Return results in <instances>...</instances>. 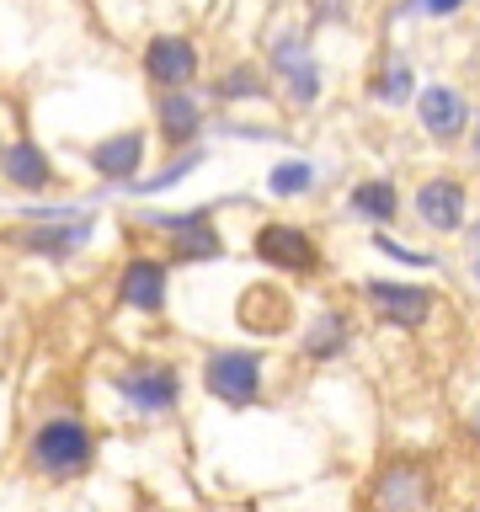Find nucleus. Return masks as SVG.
I'll return each instance as SVG.
<instances>
[{"label":"nucleus","instance_id":"1","mask_svg":"<svg viewBox=\"0 0 480 512\" xmlns=\"http://www.w3.org/2000/svg\"><path fill=\"white\" fill-rule=\"evenodd\" d=\"M96 464V432L86 416L75 411H54L43 422H32L27 432V470L43 480H80Z\"/></svg>","mask_w":480,"mask_h":512},{"label":"nucleus","instance_id":"2","mask_svg":"<svg viewBox=\"0 0 480 512\" xmlns=\"http://www.w3.org/2000/svg\"><path fill=\"white\" fill-rule=\"evenodd\" d=\"M134 224H144L166 246L171 267H198V262H219L224 256L219 214L208 203H198V208H139Z\"/></svg>","mask_w":480,"mask_h":512},{"label":"nucleus","instance_id":"3","mask_svg":"<svg viewBox=\"0 0 480 512\" xmlns=\"http://www.w3.org/2000/svg\"><path fill=\"white\" fill-rule=\"evenodd\" d=\"M91 208L80 203H38L22 224H11L6 240L27 256H48V262H70L80 246H91Z\"/></svg>","mask_w":480,"mask_h":512},{"label":"nucleus","instance_id":"4","mask_svg":"<svg viewBox=\"0 0 480 512\" xmlns=\"http://www.w3.org/2000/svg\"><path fill=\"white\" fill-rule=\"evenodd\" d=\"M203 395L230 411H246L267 395V352L256 347H208L203 352Z\"/></svg>","mask_w":480,"mask_h":512},{"label":"nucleus","instance_id":"5","mask_svg":"<svg viewBox=\"0 0 480 512\" xmlns=\"http://www.w3.org/2000/svg\"><path fill=\"white\" fill-rule=\"evenodd\" d=\"M251 256L272 272H283V278H299L310 283L320 278V267H326V251H320V240L304 230L299 219H262L251 230Z\"/></svg>","mask_w":480,"mask_h":512},{"label":"nucleus","instance_id":"6","mask_svg":"<svg viewBox=\"0 0 480 512\" xmlns=\"http://www.w3.org/2000/svg\"><path fill=\"white\" fill-rule=\"evenodd\" d=\"M112 390H118V400L139 416H171L182 406V368L160 363V358L123 363L118 374H112Z\"/></svg>","mask_w":480,"mask_h":512},{"label":"nucleus","instance_id":"7","mask_svg":"<svg viewBox=\"0 0 480 512\" xmlns=\"http://www.w3.org/2000/svg\"><path fill=\"white\" fill-rule=\"evenodd\" d=\"M139 75L150 91H182V86H198L203 75V48L198 38L187 32H150L139 48Z\"/></svg>","mask_w":480,"mask_h":512},{"label":"nucleus","instance_id":"8","mask_svg":"<svg viewBox=\"0 0 480 512\" xmlns=\"http://www.w3.org/2000/svg\"><path fill=\"white\" fill-rule=\"evenodd\" d=\"M150 128L128 123V128H112V134H102L96 144H86V166L96 171V182L102 187H118L128 192L144 176V166H150Z\"/></svg>","mask_w":480,"mask_h":512},{"label":"nucleus","instance_id":"9","mask_svg":"<svg viewBox=\"0 0 480 512\" xmlns=\"http://www.w3.org/2000/svg\"><path fill=\"white\" fill-rule=\"evenodd\" d=\"M411 214L427 235H459L470 219V182L459 171H427L411 187Z\"/></svg>","mask_w":480,"mask_h":512},{"label":"nucleus","instance_id":"10","mask_svg":"<svg viewBox=\"0 0 480 512\" xmlns=\"http://www.w3.org/2000/svg\"><path fill=\"white\" fill-rule=\"evenodd\" d=\"M363 304L374 310V320L395 331H422L432 315H438V294L427 283H406V278H363L358 283Z\"/></svg>","mask_w":480,"mask_h":512},{"label":"nucleus","instance_id":"11","mask_svg":"<svg viewBox=\"0 0 480 512\" xmlns=\"http://www.w3.org/2000/svg\"><path fill=\"white\" fill-rule=\"evenodd\" d=\"M416 128L438 144V150H454V144H464V134H470L475 112H470V96H464L459 86H448V80H427V86H416Z\"/></svg>","mask_w":480,"mask_h":512},{"label":"nucleus","instance_id":"12","mask_svg":"<svg viewBox=\"0 0 480 512\" xmlns=\"http://www.w3.org/2000/svg\"><path fill=\"white\" fill-rule=\"evenodd\" d=\"M203 128H208V107H203V96L192 91V86L155 91L150 96V134L166 144V155L192 150V144L203 139Z\"/></svg>","mask_w":480,"mask_h":512},{"label":"nucleus","instance_id":"13","mask_svg":"<svg viewBox=\"0 0 480 512\" xmlns=\"http://www.w3.org/2000/svg\"><path fill=\"white\" fill-rule=\"evenodd\" d=\"M235 326L256 336V342H267V336H283L288 326H294V294H288L283 283H251L240 288V304H235Z\"/></svg>","mask_w":480,"mask_h":512},{"label":"nucleus","instance_id":"14","mask_svg":"<svg viewBox=\"0 0 480 512\" xmlns=\"http://www.w3.org/2000/svg\"><path fill=\"white\" fill-rule=\"evenodd\" d=\"M171 299V262L166 256H128L118 267V304L134 315H160Z\"/></svg>","mask_w":480,"mask_h":512},{"label":"nucleus","instance_id":"15","mask_svg":"<svg viewBox=\"0 0 480 512\" xmlns=\"http://www.w3.org/2000/svg\"><path fill=\"white\" fill-rule=\"evenodd\" d=\"M54 182H59V166H54V155H48L38 139H22V134H16V139L0 144V187L43 198Z\"/></svg>","mask_w":480,"mask_h":512},{"label":"nucleus","instance_id":"16","mask_svg":"<svg viewBox=\"0 0 480 512\" xmlns=\"http://www.w3.org/2000/svg\"><path fill=\"white\" fill-rule=\"evenodd\" d=\"M432 496V470L422 464H384L379 480H374V507L379 512H422Z\"/></svg>","mask_w":480,"mask_h":512},{"label":"nucleus","instance_id":"17","mask_svg":"<svg viewBox=\"0 0 480 512\" xmlns=\"http://www.w3.org/2000/svg\"><path fill=\"white\" fill-rule=\"evenodd\" d=\"M347 214L374 224V230H390V224L400 219V187L395 176H358L347 192Z\"/></svg>","mask_w":480,"mask_h":512},{"label":"nucleus","instance_id":"18","mask_svg":"<svg viewBox=\"0 0 480 512\" xmlns=\"http://www.w3.org/2000/svg\"><path fill=\"white\" fill-rule=\"evenodd\" d=\"M352 347V320L342 310H315L310 320H304V331H299V352L310 363H331V358H342V352Z\"/></svg>","mask_w":480,"mask_h":512},{"label":"nucleus","instance_id":"19","mask_svg":"<svg viewBox=\"0 0 480 512\" xmlns=\"http://www.w3.org/2000/svg\"><path fill=\"white\" fill-rule=\"evenodd\" d=\"M310 59H315V48H310V32H304L299 22H283L262 38V70H267L272 86H278L283 75H294L299 64H310Z\"/></svg>","mask_w":480,"mask_h":512},{"label":"nucleus","instance_id":"20","mask_svg":"<svg viewBox=\"0 0 480 512\" xmlns=\"http://www.w3.org/2000/svg\"><path fill=\"white\" fill-rule=\"evenodd\" d=\"M267 96H272V80L256 59H235L214 75V102L224 107H251V102H267Z\"/></svg>","mask_w":480,"mask_h":512},{"label":"nucleus","instance_id":"21","mask_svg":"<svg viewBox=\"0 0 480 512\" xmlns=\"http://www.w3.org/2000/svg\"><path fill=\"white\" fill-rule=\"evenodd\" d=\"M416 86H422V80H416V70H411V59L406 54H384V64L374 70V80H368V102L374 107H411L416 102Z\"/></svg>","mask_w":480,"mask_h":512},{"label":"nucleus","instance_id":"22","mask_svg":"<svg viewBox=\"0 0 480 512\" xmlns=\"http://www.w3.org/2000/svg\"><path fill=\"white\" fill-rule=\"evenodd\" d=\"M203 160H208V150H203V144H192V150H176V155L166 160V166H160V171H144V176H139V182L128 187V192H139V198H155V192H171V187H182L192 171H203Z\"/></svg>","mask_w":480,"mask_h":512},{"label":"nucleus","instance_id":"23","mask_svg":"<svg viewBox=\"0 0 480 512\" xmlns=\"http://www.w3.org/2000/svg\"><path fill=\"white\" fill-rule=\"evenodd\" d=\"M320 91H326V75H320V59H310V64H299L294 75H283L278 80V96H283V107L288 112H315L320 107Z\"/></svg>","mask_w":480,"mask_h":512},{"label":"nucleus","instance_id":"24","mask_svg":"<svg viewBox=\"0 0 480 512\" xmlns=\"http://www.w3.org/2000/svg\"><path fill=\"white\" fill-rule=\"evenodd\" d=\"M310 192H315V166L310 160L288 155V160H278V166L267 171V198L294 203V198H310Z\"/></svg>","mask_w":480,"mask_h":512},{"label":"nucleus","instance_id":"25","mask_svg":"<svg viewBox=\"0 0 480 512\" xmlns=\"http://www.w3.org/2000/svg\"><path fill=\"white\" fill-rule=\"evenodd\" d=\"M374 251L395 256V262H406V267H438V256H427V251H411V246H400V240H395L390 230H374Z\"/></svg>","mask_w":480,"mask_h":512},{"label":"nucleus","instance_id":"26","mask_svg":"<svg viewBox=\"0 0 480 512\" xmlns=\"http://www.w3.org/2000/svg\"><path fill=\"white\" fill-rule=\"evenodd\" d=\"M352 6H358V0H310V22H315V27L352 22Z\"/></svg>","mask_w":480,"mask_h":512},{"label":"nucleus","instance_id":"27","mask_svg":"<svg viewBox=\"0 0 480 512\" xmlns=\"http://www.w3.org/2000/svg\"><path fill=\"white\" fill-rule=\"evenodd\" d=\"M470 0H416V16H427V22H448V16H459Z\"/></svg>","mask_w":480,"mask_h":512},{"label":"nucleus","instance_id":"28","mask_svg":"<svg viewBox=\"0 0 480 512\" xmlns=\"http://www.w3.org/2000/svg\"><path fill=\"white\" fill-rule=\"evenodd\" d=\"M464 144H470V160H475V166H480V118L470 123V134H464Z\"/></svg>","mask_w":480,"mask_h":512},{"label":"nucleus","instance_id":"29","mask_svg":"<svg viewBox=\"0 0 480 512\" xmlns=\"http://www.w3.org/2000/svg\"><path fill=\"white\" fill-rule=\"evenodd\" d=\"M470 272H475V283H480V251H475V262H470Z\"/></svg>","mask_w":480,"mask_h":512},{"label":"nucleus","instance_id":"30","mask_svg":"<svg viewBox=\"0 0 480 512\" xmlns=\"http://www.w3.org/2000/svg\"><path fill=\"white\" fill-rule=\"evenodd\" d=\"M0 144H6V139H0Z\"/></svg>","mask_w":480,"mask_h":512}]
</instances>
